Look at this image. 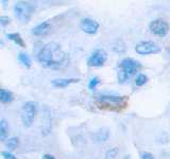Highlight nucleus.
<instances>
[{"label":"nucleus","instance_id":"1","mask_svg":"<svg viewBox=\"0 0 170 159\" xmlns=\"http://www.w3.org/2000/svg\"><path fill=\"white\" fill-rule=\"evenodd\" d=\"M37 60L46 68L57 69L65 66L68 62V54L57 43H48L37 54Z\"/></svg>","mask_w":170,"mask_h":159},{"label":"nucleus","instance_id":"2","mask_svg":"<svg viewBox=\"0 0 170 159\" xmlns=\"http://www.w3.org/2000/svg\"><path fill=\"white\" fill-rule=\"evenodd\" d=\"M142 64L131 57H126L120 62L119 71H118V82L120 84L126 83L129 79H131L136 72L142 69Z\"/></svg>","mask_w":170,"mask_h":159},{"label":"nucleus","instance_id":"3","mask_svg":"<svg viewBox=\"0 0 170 159\" xmlns=\"http://www.w3.org/2000/svg\"><path fill=\"white\" fill-rule=\"evenodd\" d=\"M13 11L14 15L19 21L27 24L30 21L33 13L35 12V5L28 1H18L14 5Z\"/></svg>","mask_w":170,"mask_h":159},{"label":"nucleus","instance_id":"4","mask_svg":"<svg viewBox=\"0 0 170 159\" xmlns=\"http://www.w3.org/2000/svg\"><path fill=\"white\" fill-rule=\"evenodd\" d=\"M37 112V103L34 101H28L21 108V122L24 126L30 127L35 119Z\"/></svg>","mask_w":170,"mask_h":159},{"label":"nucleus","instance_id":"5","mask_svg":"<svg viewBox=\"0 0 170 159\" xmlns=\"http://www.w3.org/2000/svg\"><path fill=\"white\" fill-rule=\"evenodd\" d=\"M136 53L140 54V55H149V54H155L159 53L161 51V47L154 41H140L137 44L135 47Z\"/></svg>","mask_w":170,"mask_h":159},{"label":"nucleus","instance_id":"6","mask_svg":"<svg viewBox=\"0 0 170 159\" xmlns=\"http://www.w3.org/2000/svg\"><path fill=\"white\" fill-rule=\"evenodd\" d=\"M149 29L156 36L165 37L169 32V24L164 19H154L150 22Z\"/></svg>","mask_w":170,"mask_h":159},{"label":"nucleus","instance_id":"7","mask_svg":"<svg viewBox=\"0 0 170 159\" xmlns=\"http://www.w3.org/2000/svg\"><path fill=\"white\" fill-rule=\"evenodd\" d=\"M107 60V53L103 49H97L90 54L87 60V65L90 67H102Z\"/></svg>","mask_w":170,"mask_h":159},{"label":"nucleus","instance_id":"8","mask_svg":"<svg viewBox=\"0 0 170 159\" xmlns=\"http://www.w3.org/2000/svg\"><path fill=\"white\" fill-rule=\"evenodd\" d=\"M99 22L92 18H83L80 21V29L87 34H95L99 29Z\"/></svg>","mask_w":170,"mask_h":159},{"label":"nucleus","instance_id":"9","mask_svg":"<svg viewBox=\"0 0 170 159\" xmlns=\"http://www.w3.org/2000/svg\"><path fill=\"white\" fill-rule=\"evenodd\" d=\"M51 29V24L49 21H44L41 24H37L36 27L32 29L31 33L35 36H43V35H46L47 33L50 31Z\"/></svg>","mask_w":170,"mask_h":159},{"label":"nucleus","instance_id":"10","mask_svg":"<svg viewBox=\"0 0 170 159\" xmlns=\"http://www.w3.org/2000/svg\"><path fill=\"white\" fill-rule=\"evenodd\" d=\"M77 82H79L78 79H55L51 82V84L57 88H64V87H67L72 83Z\"/></svg>","mask_w":170,"mask_h":159},{"label":"nucleus","instance_id":"11","mask_svg":"<svg viewBox=\"0 0 170 159\" xmlns=\"http://www.w3.org/2000/svg\"><path fill=\"white\" fill-rule=\"evenodd\" d=\"M9 133H10L9 124H8V122L5 119H1V120H0V140H1V141L7 140L8 136H9Z\"/></svg>","mask_w":170,"mask_h":159},{"label":"nucleus","instance_id":"12","mask_svg":"<svg viewBox=\"0 0 170 159\" xmlns=\"http://www.w3.org/2000/svg\"><path fill=\"white\" fill-rule=\"evenodd\" d=\"M98 100L101 102H107V103H120L121 101H123V98L113 95H101L98 97Z\"/></svg>","mask_w":170,"mask_h":159},{"label":"nucleus","instance_id":"13","mask_svg":"<svg viewBox=\"0 0 170 159\" xmlns=\"http://www.w3.org/2000/svg\"><path fill=\"white\" fill-rule=\"evenodd\" d=\"M14 100V96L11 91L7 90V89L1 88L0 89V102L1 103H11Z\"/></svg>","mask_w":170,"mask_h":159},{"label":"nucleus","instance_id":"14","mask_svg":"<svg viewBox=\"0 0 170 159\" xmlns=\"http://www.w3.org/2000/svg\"><path fill=\"white\" fill-rule=\"evenodd\" d=\"M7 37L10 41H14V43L17 46H19V47L26 48V44H25V41H24V38H22L19 33H9V34L7 35Z\"/></svg>","mask_w":170,"mask_h":159},{"label":"nucleus","instance_id":"15","mask_svg":"<svg viewBox=\"0 0 170 159\" xmlns=\"http://www.w3.org/2000/svg\"><path fill=\"white\" fill-rule=\"evenodd\" d=\"M112 49L114 52H117V53H123L126 51V44L121 41V39H116L115 41H113L112 44Z\"/></svg>","mask_w":170,"mask_h":159},{"label":"nucleus","instance_id":"16","mask_svg":"<svg viewBox=\"0 0 170 159\" xmlns=\"http://www.w3.org/2000/svg\"><path fill=\"white\" fill-rule=\"evenodd\" d=\"M18 60H19L25 67H27V68H30L31 67V58H30V56L27 53H25V52H19V53H18Z\"/></svg>","mask_w":170,"mask_h":159},{"label":"nucleus","instance_id":"17","mask_svg":"<svg viewBox=\"0 0 170 159\" xmlns=\"http://www.w3.org/2000/svg\"><path fill=\"white\" fill-rule=\"evenodd\" d=\"M118 154H119V148H110V150L105 153V159H117Z\"/></svg>","mask_w":170,"mask_h":159},{"label":"nucleus","instance_id":"18","mask_svg":"<svg viewBox=\"0 0 170 159\" xmlns=\"http://www.w3.org/2000/svg\"><path fill=\"white\" fill-rule=\"evenodd\" d=\"M147 82H148V76L144 73H139L135 79V84L137 86H144Z\"/></svg>","mask_w":170,"mask_h":159},{"label":"nucleus","instance_id":"19","mask_svg":"<svg viewBox=\"0 0 170 159\" xmlns=\"http://www.w3.org/2000/svg\"><path fill=\"white\" fill-rule=\"evenodd\" d=\"M18 143H19V141H18V138L12 137V138H10V139H8L7 148H9V150H15V148H17Z\"/></svg>","mask_w":170,"mask_h":159},{"label":"nucleus","instance_id":"20","mask_svg":"<svg viewBox=\"0 0 170 159\" xmlns=\"http://www.w3.org/2000/svg\"><path fill=\"white\" fill-rule=\"evenodd\" d=\"M99 83H100V80H99V77L97 76H94L90 79V83H88V88L90 89V90H93V89H95L97 86L99 85Z\"/></svg>","mask_w":170,"mask_h":159},{"label":"nucleus","instance_id":"21","mask_svg":"<svg viewBox=\"0 0 170 159\" xmlns=\"http://www.w3.org/2000/svg\"><path fill=\"white\" fill-rule=\"evenodd\" d=\"M10 21H11V19H10L9 16H0V24H1V26L5 27L7 24H10Z\"/></svg>","mask_w":170,"mask_h":159},{"label":"nucleus","instance_id":"22","mask_svg":"<svg viewBox=\"0 0 170 159\" xmlns=\"http://www.w3.org/2000/svg\"><path fill=\"white\" fill-rule=\"evenodd\" d=\"M1 154H2V157L5 159H16V157L11 152H9V151H3Z\"/></svg>","mask_w":170,"mask_h":159},{"label":"nucleus","instance_id":"23","mask_svg":"<svg viewBox=\"0 0 170 159\" xmlns=\"http://www.w3.org/2000/svg\"><path fill=\"white\" fill-rule=\"evenodd\" d=\"M140 158L142 159H155L154 156L149 152H142L140 153Z\"/></svg>","mask_w":170,"mask_h":159},{"label":"nucleus","instance_id":"24","mask_svg":"<svg viewBox=\"0 0 170 159\" xmlns=\"http://www.w3.org/2000/svg\"><path fill=\"white\" fill-rule=\"evenodd\" d=\"M43 159H57V158L50 154H45L44 156H43Z\"/></svg>","mask_w":170,"mask_h":159},{"label":"nucleus","instance_id":"25","mask_svg":"<svg viewBox=\"0 0 170 159\" xmlns=\"http://www.w3.org/2000/svg\"><path fill=\"white\" fill-rule=\"evenodd\" d=\"M123 159H131V157L129 156V155H126V156H124V158Z\"/></svg>","mask_w":170,"mask_h":159}]
</instances>
